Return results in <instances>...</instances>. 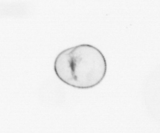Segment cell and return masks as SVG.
I'll list each match as a JSON object with an SVG mask.
<instances>
[{"label": "cell", "mask_w": 160, "mask_h": 133, "mask_svg": "<svg viewBox=\"0 0 160 133\" xmlns=\"http://www.w3.org/2000/svg\"><path fill=\"white\" fill-rule=\"evenodd\" d=\"M105 56L97 48L82 44L67 49L57 56L54 70L63 83L78 89H86L101 83L107 74Z\"/></svg>", "instance_id": "cell-1"}]
</instances>
